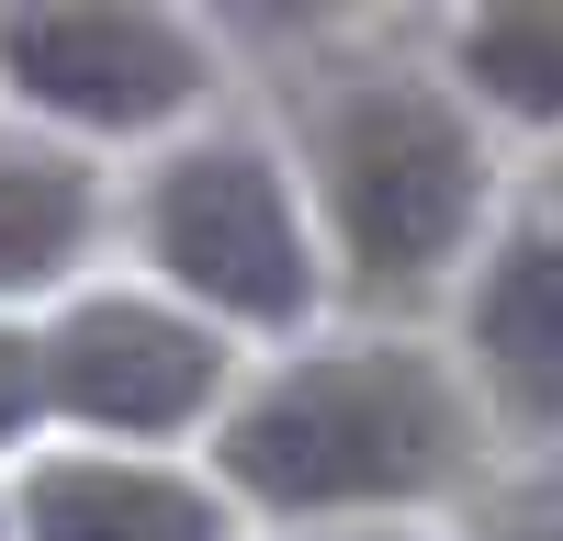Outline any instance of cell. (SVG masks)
<instances>
[{
  "mask_svg": "<svg viewBox=\"0 0 563 541\" xmlns=\"http://www.w3.org/2000/svg\"><path fill=\"white\" fill-rule=\"evenodd\" d=\"M305 541H417V530H305Z\"/></svg>",
  "mask_w": 563,
  "mask_h": 541,
  "instance_id": "12",
  "label": "cell"
},
{
  "mask_svg": "<svg viewBox=\"0 0 563 541\" xmlns=\"http://www.w3.org/2000/svg\"><path fill=\"white\" fill-rule=\"evenodd\" d=\"M90 238H102V169L68 135L0 124V305L57 294L90 260Z\"/></svg>",
  "mask_w": 563,
  "mask_h": 541,
  "instance_id": "8",
  "label": "cell"
},
{
  "mask_svg": "<svg viewBox=\"0 0 563 541\" xmlns=\"http://www.w3.org/2000/svg\"><path fill=\"white\" fill-rule=\"evenodd\" d=\"M0 541H12V496H0Z\"/></svg>",
  "mask_w": 563,
  "mask_h": 541,
  "instance_id": "13",
  "label": "cell"
},
{
  "mask_svg": "<svg viewBox=\"0 0 563 541\" xmlns=\"http://www.w3.org/2000/svg\"><path fill=\"white\" fill-rule=\"evenodd\" d=\"M462 79L507 124H563V12H474L462 23Z\"/></svg>",
  "mask_w": 563,
  "mask_h": 541,
  "instance_id": "9",
  "label": "cell"
},
{
  "mask_svg": "<svg viewBox=\"0 0 563 541\" xmlns=\"http://www.w3.org/2000/svg\"><path fill=\"white\" fill-rule=\"evenodd\" d=\"M147 260L169 270V294L203 305V328H305L316 316V225L294 203V180H282L271 147L249 135H203V147H169L147 203Z\"/></svg>",
  "mask_w": 563,
  "mask_h": 541,
  "instance_id": "3",
  "label": "cell"
},
{
  "mask_svg": "<svg viewBox=\"0 0 563 541\" xmlns=\"http://www.w3.org/2000/svg\"><path fill=\"white\" fill-rule=\"evenodd\" d=\"M45 339V418L102 440H180L225 406V328L169 294H68Z\"/></svg>",
  "mask_w": 563,
  "mask_h": 541,
  "instance_id": "4",
  "label": "cell"
},
{
  "mask_svg": "<svg viewBox=\"0 0 563 541\" xmlns=\"http://www.w3.org/2000/svg\"><path fill=\"white\" fill-rule=\"evenodd\" d=\"M496 541H563V485H541V496H519V508L496 519Z\"/></svg>",
  "mask_w": 563,
  "mask_h": 541,
  "instance_id": "11",
  "label": "cell"
},
{
  "mask_svg": "<svg viewBox=\"0 0 563 541\" xmlns=\"http://www.w3.org/2000/svg\"><path fill=\"white\" fill-rule=\"evenodd\" d=\"M316 180L372 294H417L485 225V135L417 68H350L316 102Z\"/></svg>",
  "mask_w": 563,
  "mask_h": 541,
  "instance_id": "2",
  "label": "cell"
},
{
  "mask_svg": "<svg viewBox=\"0 0 563 541\" xmlns=\"http://www.w3.org/2000/svg\"><path fill=\"white\" fill-rule=\"evenodd\" d=\"M474 373L507 418H563V169L496 225L474 270Z\"/></svg>",
  "mask_w": 563,
  "mask_h": 541,
  "instance_id": "6",
  "label": "cell"
},
{
  "mask_svg": "<svg viewBox=\"0 0 563 541\" xmlns=\"http://www.w3.org/2000/svg\"><path fill=\"white\" fill-rule=\"evenodd\" d=\"M12 541H238V519L147 451H45L12 485Z\"/></svg>",
  "mask_w": 563,
  "mask_h": 541,
  "instance_id": "7",
  "label": "cell"
},
{
  "mask_svg": "<svg viewBox=\"0 0 563 541\" xmlns=\"http://www.w3.org/2000/svg\"><path fill=\"white\" fill-rule=\"evenodd\" d=\"M0 90L57 135H158L214 90L180 12H0Z\"/></svg>",
  "mask_w": 563,
  "mask_h": 541,
  "instance_id": "5",
  "label": "cell"
},
{
  "mask_svg": "<svg viewBox=\"0 0 563 541\" xmlns=\"http://www.w3.org/2000/svg\"><path fill=\"white\" fill-rule=\"evenodd\" d=\"M214 463L238 496L282 519H339V508H417L474 463V406L417 339H350L282 361L260 395L225 406Z\"/></svg>",
  "mask_w": 563,
  "mask_h": 541,
  "instance_id": "1",
  "label": "cell"
},
{
  "mask_svg": "<svg viewBox=\"0 0 563 541\" xmlns=\"http://www.w3.org/2000/svg\"><path fill=\"white\" fill-rule=\"evenodd\" d=\"M45 418V339L34 328H0V451Z\"/></svg>",
  "mask_w": 563,
  "mask_h": 541,
  "instance_id": "10",
  "label": "cell"
}]
</instances>
